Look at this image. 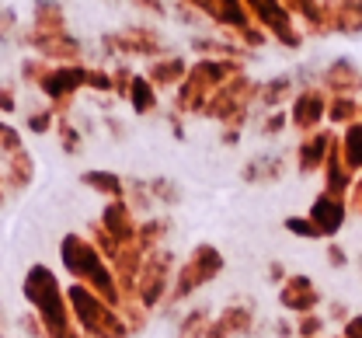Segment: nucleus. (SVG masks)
<instances>
[{
    "label": "nucleus",
    "instance_id": "1",
    "mask_svg": "<svg viewBox=\"0 0 362 338\" xmlns=\"http://www.w3.org/2000/svg\"><path fill=\"white\" fill-rule=\"evenodd\" d=\"M352 335H356V338H362V317H359V321H356V325H352Z\"/></svg>",
    "mask_w": 362,
    "mask_h": 338
}]
</instances>
